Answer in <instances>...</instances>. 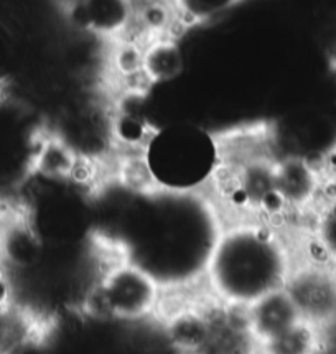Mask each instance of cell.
Masks as SVG:
<instances>
[{
	"instance_id": "cell-1",
	"label": "cell",
	"mask_w": 336,
	"mask_h": 354,
	"mask_svg": "<svg viewBox=\"0 0 336 354\" xmlns=\"http://www.w3.org/2000/svg\"><path fill=\"white\" fill-rule=\"evenodd\" d=\"M282 234L265 223H239L221 231L206 261V287L213 299L245 308L286 287L294 269Z\"/></svg>"
},
{
	"instance_id": "cell-2",
	"label": "cell",
	"mask_w": 336,
	"mask_h": 354,
	"mask_svg": "<svg viewBox=\"0 0 336 354\" xmlns=\"http://www.w3.org/2000/svg\"><path fill=\"white\" fill-rule=\"evenodd\" d=\"M112 319L139 322L157 315L162 285L152 272L131 261H119L97 277Z\"/></svg>"
},
{
	"instance_id": "cell-3",
	"label": "cell",
	"mask_w": 336,
	"mask_h": 354,
	"mask_svg": "<svg viewBox=\"0 0 336 354\" xmlns=\"http://www.w3.org/2000/svg\"><path fill=\"white\" fill-rule=\"evenodd\" d=\"M301 319L323 331L336 323V267L320 262L295 264L286 283Z\"/></svg>"
},
{
	"instance_id": "cell-4",
	"label": "cell",
	"mask_w": 336,
	"mask_h": 354,
	"mask_svg": "<svg viewBox=\"0 0 336 354\" xmlns=\"http://www.w3.org/2000/svg\"><path fill=\"white\" fill-rule=\"evenodd\" d=\"M323 171L301 155H286L275 162V189L295 213L315 211L321 203Z\"/></svg>"
},
{
	"instance_id": "cell-5",
	"label": "cell",
	"mask_w": 336,
	"mask_h": 354,
	"mask_svg": "<svg viewBox=\"0 0 336 354\" xmlns=\"http://www.w3.org/2000/svg\"><path fill=\"white\" fill-rule=\"evenodd\" d=\"M245 323L257 346L301 322V315L286 287L265 293L244 308Z\"/></svg>"
},
{
	"instance_id": "cell-6",
	"label": "cell",
	"mask_w": 336,
	"mask_h": 354,
	"mask_svg": "<svg viewBox=\"0 0 336 354\" xmlns=\"http://www.w3.org/2000/svg\"><path fill=\"white\" fill-rule=\"evenodd\" d=\"M77 153L59 133L37 136L30 153V175L45 183H68Z\"/></svg>"
},
{
	"instance_id": "cell-7",
	"label": "cell",
	"mask_w": 336,
	"mask_h": 354,
	"mask_svg": "<svg viewBox=\"0 0 336 354\" xmlns=\"http://www.w3.org/2000/svg\"><path fill=\"white\" fill-rule=\"evenodd\" d=\"M112 174L120 188L136 196H155L163 188L145 150H118Z\"/></svg>"
},
{
	"instance_id": "cell-8",
	"label": "cell",
	"mask_w": 336,
	"mask_h": 354,
	"mask_svg": "<svg viewBox=\"0 0 336 354\" xmlns=\"http://www.w3.org/2000/svg\"><path fill=\"white\" fill-rule=\"evenodd\" d=\"M323 330L312 323H297L275 338L257 346L259 354H320Z\"/></svg>"
},
{
	"instance_id": "cell-9",
	"label": "cell",
	"mask_w": 336,
	"mask_h": 354,
	"mask_svg": "<svg viewBox=\"0 0 336 354\" xmlns=\"http://www.w3.org/2000/svg\"><path fill=\"white\" fill-rule=\"evenodd\" d=\"M144 70L155 84L175 80L183 70V55L178 43L171 38H155L145 46Z\"/></svg>"
},
{
	"instance_id": "cell-10",
	"label": "cell",
	"mask_w": 336,
	"mask_h": 354,
	"mask_svg": "<svg viewBox=\"0 0 336 354\" xmlns=\"http://www.w3.org/2000/svg\"><path fill=\"white\" fill-rule=\"evenodd\" d=\"M144 55L145 48L139 43L114 38L109 56H107L109 71L114 83L144 70Z\"/></svg>"
},
{
	"instance_id": "cell-11",
	"label": "cell",
	"mask_w": 336,
	"mask_h": 354,
	"mask_svg": "<svg viewBox=\"0 0 336 354\" xmlns=\"http://www.w3.org/2000/svg\"><path fill=\"white\" fill-rule=\"evenodd\" d=\"M313 234L325 262L336 267V201L321 203L315 209Z\"/></svg>"
},
{
	"instance_id": "cell-12",
	"label": "cell",
	"mask_w": 336,
	"mask_h": 354,
	"mask_svg": "<svg viewBox=\"0 0 336 354\" xmlns=\"http://www.w3.org/2000/svg\"><path fill=\"white\" fill-rule=\"evenodd\" d=\"M336 201V168L325 175L321 189V203Z\"/></svg>"
}]
</instances>
